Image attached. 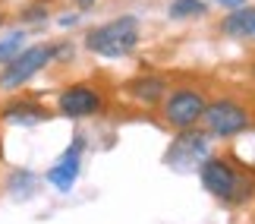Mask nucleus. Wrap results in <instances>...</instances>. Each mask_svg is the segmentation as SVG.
<instances>
[{
  "instance_id": "1",
  "label": "nucleus",
  "mask_w": 255,
  "mask_h": 224,
  "mask_svg": "<svg viewBox=\"0 0 255 224\" xmlns=\"http://www.w3.org/2000/svg\"><path fill=\"white\" fill-rule=\"evenodd\" d=\"M139 19L135 16H117L111 22L92 28L85 35V47L98 57H126L139 44Z\"/></svg>"
},
{
  "instance_id": "2",
  "label": "nucleus",
  "mask_w": 255,
  "mask_h": 224,
  "mask_svg": "<svg viewBox=\"0 0 255 224\" xmlns=\"http://www.w3.org/2000/svg\"><path fill=\"white\" fill-rule=\"evenodd\" d=\"M202 187L224 202H243L252 196L255 177L252 174H237L227 161L221 158H205L202 164Z\"/></svg>"
},
{
  "instance_id": "3",
  "label": "nucleus",
  "mask_w": 255,
  "mask_h": 224,
  "mask_svg": "<svg viewBox=\"0 0 255 224\" xmlns=\"http://www.w3.org/2000/svg\"><path fill=\"white\" fill-rule=\"evenodd\" d=\"M54 57H57L54 44H32V47H25L22 54H16L13 60L3 66V73H0V89L13 92V89H19V85H25L32 76L41 73Z\"/></svg>"
},
{
  "instance_id": "4",
  "label": "nucleus",
  "mask_w": 255,
  "mask_h": 224,
  "mask_svg": "<svg viewBox=\"0 0 255 224\" xmlns=\"http://www.w3.org/2000/svg\"><path fill=\"white\" fill-rule=\"evenodd\" d=\"M205 108H208V101L202 98L199 89H176L167 98V104H164V120H167L173 130L186 133L205 117Z\"/></svg>"
},
{
  "instance_id": "5",
  "label": "nucleus",
  "mask_w": 255,
  "mask_h": 224,
  "mask_svg": "<svg viewBox=\"0 0 255 224\" xmlns=\"http://www.w3.org/2000/svg\"><path fill=\"white\" fill-rule=\"evenodd\" d=\"M202 120H205L211 136H237L249 126V111L243 104L230 101V98H221V101H211L205 108Z\"/></svg>"
},
{
  "instance_id": "6",
  "label": "nucleus",
  "mask_w": 255,
  "mask_h": 224,
  "mask_svg": "<svg viewBox=\"0 0 255 224\" xmlns=\"http://www.w3.org/2000/svg\"><path fill=\"white\" fill-rule=\"evenodd\" d=\"M101 92L95 89V85H85V82H76L70 89L60 92V98H57V111L63 117H70V120H85V117H95L101 111Z\"/></svg>"
},
{
  "instance_id": "7",
  "label": "nucleus",
  "mask_w": 255,
  "mask_h": 224,
  "mask_svg": "<svg viewBox=\"0 0 255 224\" xmlns=\"http://www.w3.org/2000/svg\"><path fill=\"white\" fill-rule=\"evenodd\" d=\"M82 152H85V139H82V136H76L70 149H66L60 158L51 164V171H47V183L57 187L60 193H70L76 177H79V171H82Z\"/></svg>"
},
{
  "instance_id": "8",
  "label": "nucleus",
  "mask_w": 255,
  "mask_h": 224,
  "mask_svg": "<svg viewBox=\"0 0 255 224\" xmlns=\"http://www.w3.org/2000/svg\"><path fill=\"white\" fill-rule=\"evenodd\" d=\"M208 158V139H205L202 133H189L186 130L180 139H173V145L167 149V164L173 168H189L195 161H205Z\"/></svg>"
},
{
  "instance_id": "9",
  "label": "nucleus",
  "mask_w": 255,
  "mask_h": 224,
  "mask_svg": "<svg viewBox=\"0 0 255 224\" xmlns=\"http://www.w3.org/2000/svg\"><path fill=\"white\" fill-rule=\"evenodd\" d=\"M0 117H3L6 123H16V126H35V123L47 120V111L32 98H16V101H9V104L0 108Z\"/></svg>"
},
{
  "instance_id": "10",
  "label": "nucleus",
  "mask_w": 255,
  "mask_h": 224,
  "mask_svg": "<svg viewBox=\"0 0 255 224\" xmlns=\"http://www.w3.org/2000/svg\"><path fill=\"white\" fill-rule=\"evenodd\" d=\"M126 92L142 104H158L167 98V79L164 76H139V79L126 82Z\"/></svg>"
},
{
  "instance_id": "11",
  "label": "nucleus",
  "mask_w": 255,
  "mask_h": 224,
  "mask_svg": "<svg viewBox=\"0 0 255 224\" xmlns=\"http://www.w3.org/2000/svg\"><path fill=\"white\" fill-rule=\"evenodd\" d=\"M224 32L230 38H255V9L252 6H240L224 19Z\"/></svg>"
},
{
  "instance_id": "12",
  "label": "nucleus",
  "mask_w": 255,
  "mask_h": 224,
  "mask_svg": "<svg viewBox=\"0 0 255 224\" xmlns=\"http://www.w3.org/2000/svg\"><path fill=\"white\" fill-rule=\"evenodd\" d=\"M25 51V35L22 32H9L6 38H0V63H9L16 54H22Z\"/></svg>"
},
{
  "instance_id": "13",
  "label": "nucleus",
  "mask_w": 255,
  "mask_h": 224,
  "mask_svg": "<svg viewBox=\"0 0 255 224\" xmlns=\"http://www.w3.org/2000/svg\"><path fill=\"white\" fill-rule=\"evenodd\" d=\"M9 190H13V196H16V199L32 196V193H35V174H28V171H16L13 177H9Z\"/></svg>"
},
{
  "instance_id": "14",
  "label": "nucleus",
  "mask_w": 255,
  "mask_h": 224,
  "mask_svg": "<svg viewBox=\"0 0 255 224\" xmlns=\"http://www.w3.org/2000/svg\"><path fill=\"white\" fill-rule=\"evenodd\" d=\"M170 16L173 19L205 16V3H202V0H173V3H170Z\"/></svg>"
},
{
  "instance_id": "15",
  "label": "nucleus",
  "mask_w": 255,
  "mask_h": 224,
  "mask_svg": "<svg viewBox=\"0 0 255 224\" xmlns=\"http://www.w3.org/2000/svg\"><path fill=\"white\" fill-rule=\"evenodd\" d=\"M22 19H25V22H44V19H47V6H44V3H32V6H25Z\"/></svg>"
},
{
  "instance_id": "16",
  "label": "nucleus",
  "mask_w": 255,
  "mask_h": 224,
  "mask_svg": "<svg viewBox=\"0 0 255 224\" xmlns=\"http://www.w3.org/2000/svg\"><path fill=\"white\" fill-rule=\"evenodd\" d=\"M218 3H224V6H233V9H240V6H246V0H218Z\"/></svg>"
},
{
  "instance_id": "17",
  "label": "nucleus",
  "mask_w": 255,
  "mask_h": 224,
  "mask_svg": "<svg viewBox=\"0 0 255 224\" xmlns=\"http://www.w3.org/2000/svg\"><path fill=\"white\" fill-rule=\"evenodd\" d=\"M76 3H79V9H88V6L95 3V0H76Z\"/></svg>"
},
{
  "instance_id": "18",
  "label": "nucleus",
  "mask_w": 255,
  "mask_h": 224,
  "mask_svg": "<svg viewBox=\"0 0 255 224\" xmlns=\"http://www.w3.org/2000/svg\"><path fill=\"white\" fill-rule=\"evenodd\" d=\"M0 22H3V19H0Z\"/></svg>"
}]
</instances>
